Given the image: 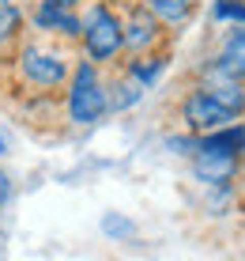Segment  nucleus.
I'll return each mask as SVG.
<instances>
[{
  "mask_svg": "<svg viewBox=\"0 0 245 261\" xmlns=\"http://www.w3.org/2000/svg\"><path fill=\"white\" fill-rule=\"evenodd\" d=\"M106 110H110V91L102 87L95 65L83 61L76 68V76H72V87H68V114L76 125H95Z\"/></svg>",
  "mask_w": 245,
  "mask_h": 261,
  "instance_id": "obj_1",
  "label": "nucleus"
},
{
  "mask_svg": "<svg viewBox=\"0 0 245 261\" xmlns=\"http://www.w3.org/2000/svg\"><path fill=\"white\" fill-rule=\"evenodd\" d=\"M83 46L90 53V61H113L117 53L125 49V31H121V19L117 12H110L106 4H95L83 19Z\"/></svg>",
  "mask_w": 245,
  "mask_h": 261,
  "instance_id": "obj_2",
  "label": "nucleus"
},
{
  "mask_svg": "<svg viewBox=\"0 0 245 261\" xmlns=\"http://www.w3.org/2000/svg\"><path fill=\"white\" fill-rule=\"evenodd\" d=\"M181 121L189 125V133H200L204 137V133H215V129L234 125V114L215 102L204 87H196V91H189L185 102H181Z\"/></svg>",
  "mask_w": 245,
  "mask_h": 261,
  "instance_id": "obj_3",
  "label": "nucleus"
},
{
  "mask_svg": "<svg viewBox=\"0 0 245 261\" xmlns=\"http://www.w3.org/2000/svg\"><path fill=\"white\" fill-rule=\"evenodd\" d=\"M19 65H23V76L30 80L34 87H60L68 80L65 57L53 53V49H42V46H26Z\"/></svg>",
  "mask_w": 245,
  "mask_h": 261,
  "instance_id": "obj_4",
  "label": "nucleus"
},
{
  "mask_svg": "<svg viewBox=\"0 0 245 261\" xmlns=\"http://www.w3.org/2000/svg\"><path fill=\"white\" fill-rule=\"evenodd\" d=\"M159 27H162V23L147 12V8L132 4V8H129V19L121 23V31H125V46H129L136 57H140V53H147V49L159 42V34H162Z\"/></svg>",
  "mask_w": 245,
  "mask_h": 261,
  "instance_id": "obj_5",
  "label": "nucleus"
},
{
  "mask_svg": "<svg viewBox=\"0 0 245 261\" xmlns=\"http://www.w3.org/2000/svg\"><path fill=\"white\" fill-rule=\"evenodd\" d=\"M238 159L241 155H223V151L196 148L193 151V174L207 186H230L234 174H238Z\"/></svg>",
  "mask_w": 245,
  "mask_h": 261,
  "instance_id": "obj_6",
  "label": "nucleus"
},
{
  "mask_svg": "<svg viewBox=\"0 0 245 261\" xmlns=\"http://www.w3.org/2000/svg\"><path fill=\"white\" fill-rule=\"evenodd\" d=\"M204 91L211 95L219 106H226L234 118H238V114H245V84H241V80H234V76H226L223 68L211 65V72L204 76Z\"/></svg>",
  "mask_w": 245,
  "mask_h": 261,
  "instance_id": "obj_7",
  "label": "nucleus"
},
{
  "mask_svg": "<svg viewBox=\"0 0 245 261\" xmlns=\"http://www.w3.org/2000/svg\"><path fill=\"white\" fill-rule=\"evenodd\" d=\"M34 23H38L42 31H57V34H68V38H76V34L83 31V23L72 15V8H60V4H53V0H45L38 12H34Z\"/></svg>",
  "mask_w": 245,
  "mask_h": 261,
  "instance_id": "obj_8",
  "label": "nucleus"
},
{
  "mask_svg": "<svg viewBox=\"0 0 245 261\" xmlns=\"http://www.w3.org/2000/svg\"><path fill=\"white\" fill-rule=\"evenodd\" d=\"M215 68H223L226 76H234V80H245V27L226 34L219 57H215Z\"/></svg>",
  "mask_w": 245,
  "mask_h": 261,
  "instance_id": "obj_9",
  "label": "nucleus"
},
{
  "mask_svg": "<svg viewBox=\"0 0 245 261\" xmlns=\"http://www.w3.org/2000/svg\"><path fill=\"white\" fill-rule=\"evenodd\" d=\"M196 148L223 151V155H241L245 151V125H226V129L204 133V137H196Z\"/></svg>",
  "mask_w": 245,
  "mask_h": 261,
  "instance_id": "obj_10",
  "label": "nucleus"
},
{
  "mask_svg": "<svg viewBox=\"0 0 245 261\" xmlns=\"http://www.w3.org/2000/svg\"><path fill=\"white\" fill-rule=\"evenodd\" d=\"M147 12L155 15L159 23L177 27V23L189 19V12H193V0H147Z\"/></svg>",
  "mask_w": 245,
  "mask_h": 261,
  "instance_id": "obj_11",
  "label": "nucleus"
},
{
  "mask_svg": "<svg viewBox=\"0 0 245 261\" xmlns=\"http://www.w3.org/2000/svg\"><path fill=\"white\" fill-rule=\"evenodd\" d=\"M166 68V57H159V53H140V57L129 65V80H136V84H155V76Z\"/></svg>",
  "mask_w": 245,
  "mask_h": 261,
  "instance_id": "obj_12",
  "label": "nucleus"
},
{
  "mask_svg": "<svg viewBox=\"0 0 245 261\" xmlns=\"http://www.w3.org/2000/svg\"><path fill=\"white\" fill-rule=\"evenodd\" d=\"M102 231H106V239L125 242V239H132V235H136V223H132V220H125L121 212H106V216H102Z\"/></svg>",
  "mask_w": 245,
  "mask_h": 261,
  "instance_id": "obj_13",
  "label": "nucleus"
},
{
  "mask_svg": "<svg viewBox=\"0 0 245 261\" xmlns=\"http://www.w3.org/2000/svg\"><path fill=\"white\" fill-rule=\"evenodd\" d=\"M19 23H23L19 8H15L12 0H0V46L15 38V31H19Z\"/></svg>",
  "mask_w": 245,
  "mask_h": 261,
  "instance_id": "obj_14",
  "label": "nucleus"
},
{
  "mask_svg": "<svg viewBox=\"0 0 245 261\" xmlns=\"http://www.w3.org/2000/svg\"><path fill=\"white\" fill-rule=\"evenodd\" d=\"M215 19H230L245 27V0H215Z\"/></svg>",
  "mask_w": 245,
  "mask_h": 261,
  "instance_id": "obj_15",
  "label": "nucleus"
},
{
  "mask_svg": "<svg viewBox=\"0 0 245 261\" xmlns=\"http://www.w3.org/2000/svg\"><path fill=\"white\" fill-rule=\"evenodd\" d=\"M8 201H12V178L0 170V204H8Z\"/></svg>",
  "mask_w": 245,
  "mask_h": 261,
  "instance_id": "obj_16",
  "label": "nucleus"
},
{
  "mask_svg": "<svg viewBox=\"0 0 245 261\" xmlns=\"http://www.w3.org/2000/svg\"><path fill=\"white\" fill-rule=\"evenodd\" d=\"M12 151V137H8V129H0V159Z\"/></svg>",
  "mask_w": 245,
  "mask_h": 261,
  "instance_id": "obj_17",
  "label": "nucleus"
},
{
  "mask_svg": "<svg viewBox=\"0 0 245 261\" xmlns=\"http://www.w3.org/2000/svg\"><path fill=\"white\" fill-rule=\"evenodd\" d=\"M53 4H60V8H72V4H76V0H53Z\"/></svg>",
  "mask_w": 245,
  "mask_h": 261,
  "instance_id": "obj_18",
  "label": "nucleus"
}]
</instances>
